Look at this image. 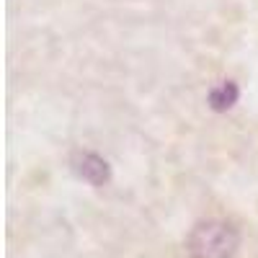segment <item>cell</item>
Returning a JSON list of instances; mask_svg holds the SVG:
<instances>
[{
	"mask_svg": "<svg viewBox=\"0 0 258 258\" xmlns=\"http://www.w3.org/2000/svg\"><path fill=\"white\" fill-rule=\"evenodd\" d=\"M240 235L225 220H202L191 227L186 250L191 258H232L238 253Z\"/></svg>",
	"mask_w": 258,
	"mask_h": 258,
	"instance_id": "cell-1",
	"label": "cell"
},
{
	"mask_svg": "<svg viewBox=\"0 0 258 258\" xmlns=\"http://www.w3.org/2000/svg\"><path fill=\"white\" fill-rule=\"evenodd\" d=\"M73 170L78 173V178H83L91 186H103L111 178V168L101 155L96 153H78L73 158Z\"/></svg>",
	"mask_w": 258,
	"mask_h": 258,
	"instance_id": "cell-2",
	"label": "cell"
},
{
	"mask_svg": "<svg viewBox=\"0 0 258 258\" xmlns=\"http://www.w3.org/2000/svg\"><path fill=\"white\" fill-rule=\"evenodd\" d=\"M238 96H240L238 85H235L232 80H225V83L217 85V88L209 91V106L214 111H227L238 103Z\"/></svg>",
	"mask_w": 258,
	"mask_h": 258,
	"instance_id": "cell-3",
	"label": "cell"
}]
</instances>
